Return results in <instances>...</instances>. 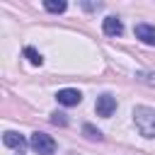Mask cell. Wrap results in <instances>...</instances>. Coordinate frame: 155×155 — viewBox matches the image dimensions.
<instances>
[{
  "label": "cell",
  "instance_id": "6da1fadb",
  "mask_svg": "<svg viewBox=\"0 0 155 155\" xmlns=\"http://www.w3.org/2000/svg\"><path fill=\"white\" fill-rule=\"evenodd\" d=\"M133 124L143 138H155V109L153 107H136Z\"/></svg>",
  "mask_w": 155,
  "mask_h": 155
},
{
  "label": "cell",
  "instance_id": "7a4b0ae2",
  "mask_svg": "<svg viewBox=\"0 0 155 155\" xmlns=\"http://www.w3.org/2000/svg\"><path fill=\"white\" fill-rule=\"evenodd\" d=\"M29 145L39 153V155H51L53 150H56V140L48 136V133H41V131H36V133H31V140H29Z\"/></svg>",
  "mask_w": 155,
  "mask_h": 155
},
{
  "label": "cell",
  "instance_id": "3957f363",
  "mask_svg": "<svg viewBox=\"0 0 155 155\" xmlns=\"http://www.w3.org/2000/svg\"><path fill=\"white\" fill-rule=\"evenodd\" d=\"M94 109H97V116H104V119H109L114 111H116V97H111V94H99L97 97V104H94Z\"/></svg>",
  "mask_w": 155,
  "mask_h": 155
},
{
  "label": "cell",
  "instance_id": "277c9868",
  "mask_svg": "<svg viewBox=\"0 0 155 155\" xmlns=\"http://www.w3.org/2000/svg\"><path fill=\"white\" fill-rule=\"evenodd\" d=\"M56 99H58V104H63V107H75V104L82 102V94H80V90H75V87H65V90H58V92H56Z\"/></svg>",
  "mask_w": 155,
  "mask_h": 155
},
{
  "label": "cell",
  "instance_id": "5b68a950",
  "mask_svg": "<svg viewBox=\"0 0 155 155\" xmlns=\"http://www.w3.org/2000/svg\"><path fill=\"white\" fill-rule=\"evenodd\" d=\"M133 34H136V39H140L143 44L155 46V24H145V22H140V24L133 27Z\"/></svg>",
  "mask_w": 155,
  "mask_h": 155
},
{
  "label": "cell",
  "instance_id": "8992f818",
  "mask_svg": "<svg viewBox=\"0 0 155 155\" xmlns=\"http://www.w3.org/2000/svg\"><path fill=\"white\" fill-rule=\"evenodd\" d=\"M102 29H104L107 36H121V34H124V24H121V19L114 17V15H111V17H104Z\"/></svg>",
  "mask_w": 155,
  "mask_h": 155
},
{
  "label": "cell",
  "instance_id": "52a82bcc",
  "mask_svg": "<svg viewBox=\"0 0 155 155\" xmlns=\"http://www.w3.org/2000/svg\"><path fill=\"white\" fill-rule=\"evenodd\" d=\"M2 140H5V145H7V148H19V150H22V148H24V143H27V140H24V136H19L17 131H5Z\"/></svg>",
  "mask_w": 155,
  "mask_h": 155
},
{
  "label": "cell",
  "instance_id": "ba28073f",
  "mask_svg": "<svg viewBox=\"0 0 155 155\" xmlns=\"http://www.w3.org/2000/svg\"><path fill=\"white\" fill-rule=\"evenodd\" d=\"M44 7H46L48 12H56V15H58V12H65L68 5H65V0H46Z\"/></svg>",
  "mask_w": 155,
  "mask_h": 155
},
{
  "label": "cell",
  "instance_id": "9c48e42d",
  "mask_svg": "<svg viewBox=\"0 0 155 155\" xmlns=\"http://www.w3.org/2000/svg\"><path fill=\"white\" fill-rule=\"evenodd\" d=\"M24 56L29 58V63H31V65H41V63H44L41 53H39L36 48H31V46H27V48H24Z\"/></svg>",
  "mask_w": 155,
  "mask_h": 155
},
{
  "label": "cell",
  "instance_id": "30bf717a",
  "mask_svg": "<svg viewBox=\"0 0 155 155\" xmlns=\"http://www.w3.org/2000/svg\"><path fill=\"white\" fill-rule=\"evenodd\" d=\"M82 133H85L90 140H102V131H97L92 124H85V126H82Z\"/></svg>",
  "mask_w": 155,
  "mask_h": 155
},
{
  "label": "cell",
  "instance_id": "8fae6325",
  "mask_svg": "<svg viewBox=\"0 0 155 155\" xmlns=\"http://www.w3.org/2000/svg\"><path fill=\"white\" fill-rule=\"evenodd\" d=\"M136 78H138L140 82H145V85H153V87H155V73H150V70H140V73H136Z\"/></svg>",
  "mask_w": 155,
  "mask_h": 155
},
{
  "label": "cell",
  "instance_id": "7c38bea8",
  "mask_svg": "<svg viewBox=\"0 0 155 155\" xmlns=\"http://www.w3.org/2000/svg\"><path fill=\"white\" fill-rule=\"evenodd\" d=\"M51 121H53V124H61V126H65V124H68L65 114H58V111H53V114H51Z\"/></svg>",
  "mask_w": 155,
  "mask_h": 155
}]
</instances>
